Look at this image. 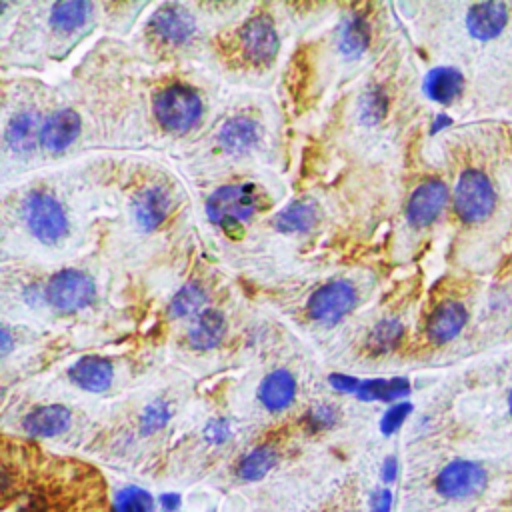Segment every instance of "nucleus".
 I'll list each match as a JSON object with an SVG mask.
<instances>
[{
  "label": "nucleus",
  "instance_id": "1",
  "mask_svg": "<svg viewBox=\"0 0 512 512\" xmlns=\"http://www.w3.org/2000/svg\"><path fill=\"white\" fill-rule=\"evenodd\" d=\"M18 512H106L100 474L76 460H48L20 482Z\"/></svg>",
  "mask_w": 512,
  "mask_h": 512
},
{
  "label": "nucleus",
  "instance_id": "2",
  "mask_svg": "<svg viewBox=\"0 0 512 512\" xmlns=\"http://www.w3.org/2000/svg\"><path fill=\"white\" fill-rule=\"evenodd\" d=\"M154 116L160 126L174 134H184L202 118V100L186 84H170L154 98Z\"/></svg>",
  "mask_w": 512,
  "mask_h": 512
},
{
  "label": "nucleus",
  "instance_id": "3",
  "mask_svg": "<svg viewBox=\"0 0 512 512\" xmlns=\"http://www.w3.org/2000/svg\"><path fill=\"white\" fill-rule=\"evenodd\" d=\"M22 218L32 236L44 244L62 240L68 232V218L62 206L44 192H32L22 204Z\"/></svg>",
  "mask_w": 512,
  "mask_h": 512
},
{
  "label": "nucleus",
  "instance_id": "4",
  "mask_svg": "<svg viewBox=\"0 0 512 512\" xmlns=\"http://www.w3.org/2000/svg\"><path fill=\"white\" fill-rule=\"evenodd\" d=\"M258 206L254 184H230L218 188L206 202V214L220 226H236L248 220Z\"/></svg>",
  "mask_w": 512,
  "mask_h": 512
},
{
  "label": "nucleus",
  "instance_id": "5",
  "mask_svg": "<svg viewBox=\"0 0 512 512\" xmlns=\"http://www.w3.org/2000/svg\"><path fill=\"white\" fill-rule=\"evenodd\" d=\"M44 296L56 310L76 312L92 304L96 286L92 278L80 270H60L50 278Z\"/></svg>",
  "mask_w": 512,
  "mask_h": 512
},
{
  "label": "nucleus",
  "instance_id": "6",
  "mask_svg": "<svg viewBox=\"0 0 512 512\" xmlns=\"http://www.w3.org/2000/svg\"><path fill=\"white\" fill-rule=\"evenodd\" d=\"M494 190L490 180L476 170H468L458 178L454 188V208L464 222H480L494 208Z\"/></svg>",
  "mask_w": 512,
  "mask_h": 512
},
{
  "label": "nucleus",
  "instance_id": "7",
  "mask_svg": "<svg viewBox=\"0 0 512 512\" xmlns=\"http://www.w3.org/2000/svg\"><path fill=\"white\" fill-rule=\"evenodd\" d=\"M436 492L450 500H464L476 496L486 486V472L480 464L468 460H454L436 476Z\"/></svg>",
  "mask_w": 512,
  "mask_h": 512
},
{
  "label": "nucleus",
  "instance_id": "8",
  "mask_svg": "<svg viewBox=\"0 0 512 512\" xmlns=\"http://www.w3.org/2000/svg\"><path fill=\"white\" fill-rule=\"evenodd\" d=\"M356 304V290L346 280L330 282L318 288L308 300V314L320 324H336Z\"/></svg>",
  "mask_w": 512,
  "mask_h": 512
},
{
  "label": "nucleus",
  "instance_id": "9",
  "mask_svg": "<svg viewBox=\"0 0 512 512\" xmlns=\"http://www.w3.org/2000/svg\"><path fill=\"white\" fill-rule=\"evenodd\" d=\"M242 48L252 64H270L278 52L280 40L268 16H254L240 32Z\"/></svg>",
  "mask_w": 512,
  "mask_h": 512
},
{
  "label": "nucleus",
  "instance_id": "10",
  "mask_svg": "<svg viewBox=\"0 0 512 512\" xmlns=\"http://www.w3.org/2000/svg\"><path fill=\"white\" fill-rule=\"evenodd\" d=\"M148 28L160 42L180 46L194 34V18L180 4H162L152 14Z\"/></svg>",
  "mask_w": 512,
  "mask_h": 512
},
{
  "label": "nucleus",
  "instance_id": "11",
  "mask_svg": "<svg viewBox=\"0 0 512 512\" xmlns=\"http://www.w3.org/2000/svg\"><path fill=\"white\" fill-rule=\"evenodd\" d=\"M446 200H448V188L444 182L428 180L420 184L408 200V208H406L408 222L414 226H428L438 218V214L446 206Z\"/></svg>",
  "mask_w": 512,
  "mask_h": 512
},
{
  "label": "nucleus",
  "instance_id": "12",
  "mask_svg": "<svg viewBox=\"0 0 512 512\" xmlns=\"http://www.w3.org/2000/svg\"><path fill=\"white\" fill-rule=\"evenodd\" d=\"M72 424V412L62 404H44L32 408L22 418V430L36 438H54L64 434Z\"/></svg>",
  "mask_w": 512,
  "mask_h": 512
},
{
  "label": "nucleus",
  "instance_id": "13",
  "mask_svg": "<svg viewBox=\"0 0 512 512\" xmlns=\"http://www.w3.org/2000/svg\"><path fill=\"white\" fill-rule=\"evenodd\" d=\"M80 132V116L70 110H58L54 112L38 130V138L44 150L48 152H62L68 148Z\"/></svg>",
  "mask_w": 512,
  "mask_h": 512
},
{
  "label": "nucleus",
  "instance_id": "14",
  "mask_svg": "<svg viewBox=\"0 0 512 512\" xmlns=\"http://www.w3.org/2000/svg\"><path fill=\"white\" fill-rule=\"evenodd\" d=\"M68 378L86 392H104L114 380V368L106 358L82 356L68 368Z\"/></svg>",
  "mask_w": 512,
  "mask_h": 512
},
{
  "label": "nucleus",
  "instance_id": "15",
  "mask_svg": "<svg viewBox=\"0 0 512 512\" xmlns=\"http://www.w3.org/2000/svg\"><path fill=\"white\" fill-rule=\"evenodd\" d=\"M296 398V380L292 372L278 368L266 374L258 388V400L268 412H284Z\"/></svg>",
  "mask_w": 512,
  "mask_h": 512
},
{
  "label": "nucleus",
  "instance_id": "16",
  "mask_svg": "<svg viewBox=\"0 0 512 512\" xmlns=\"http://www.w3.org/2000/svg\"><path fill=\"white\" fill-rule=\"evenodd\" d=\"M132 212L140 228L154 230L166 220L170 212V194L162 186L146 188L136 196Z\"/></svg>",
  "mask_w": 512,
  "mask_h": 512
},
{
  "label": "nucleus",
  "instance_id": "17",
  "mask_svg": "<svg viewBox=\"0 0 512 512\" xmlns=\"http://www.w3.org/2000/svg\"><path fill=\"white\" fill-rule=\"evenodd\" d=\"M260 140V126L248 116H234L218 130V144L230 154H244Z\"/></svg>",
  "mask_w": 512,
  "mask_h": 512
},
{
  "label": "nucleus",
  "instance_id": "18",
  "mask_svg": "<svg viewBox=\"0 0 512 512\" xmlns=\"http://www.w3.org/2000/svg\"><path fill=\"white\" fill-rule=\"evenodd\" d=\"M506 14L508 12L502 2H482L470 8L466 24L474 38L490 40L498 36L506 26Z\"/></svg>",
  "mask_w": 512,
  "mask_h": 512
},
{
  "label": "nucleus",
  "instance_id": "19",
  "mask_svg": "<svg viewBox=\"0 0 512 512\" xmlns=\"http://www.w3.org/2000/svg\"><path fill=\"white\" fill-rule=\"evenodd\" d=\"M466 324V310L460 302H444L440 304L430 320H428V336L436 344H444L460 334Z\"/></svg>",
  "mask_w": 512,
  "mask_h": 512
},
{
  "label": "nucleus",
  "instance_id": "20",
  "mask_svg": "<svg viewBox=\"0 0 512 512\" xmlns=\"http://www.w3.org/2000/svg\"><path fill=\"white\" fill-rule=\"evenodd\" d=\"M226 332L224 316L218 310H204L198 314L188 330V344L194 350H212L220 344Z\"/></svg>",
  "mask_w": 512,
  "mask_h": 512
},
{
  "label": "nucleus",
  "instance_id": "21",
  "mask_svg": "<svg viewBox=\"0 0 512 512\" xmlns=\"http://www.w3.org/2000/svg\"><path fill=\"white\" fill-rule=\"evenodd\" d=\"M464 86V78L456 68L440 66L426 74L424 92L430 100L440 104H450L456 96H460Z\"/></svg>",
  "mask_w": 512,
  "mask_h": 512
},
{
  "label": "nucleus",
  "instance_id": "22",
  "mask_svg": "<svg viewBox=\"0 0 512 512\" xmlns=\"http://www.w3.org/2000/svg\"><path fill=\"white\" fill-rule=\"evenodd\" d=\"M410 394V382L406 378H370L360 380L356 398L362 402H394Z\"/></svg>",
  "mask_w": 512,
  "mask_h": 512
},
{
  "label": "nucleus",
  "instance_id": "23",
  "mask_svg": "<svg viewBox=\"0 0 512 512\" xmlns=\"http://www.w3.org/2000/svg\"><path fill=\"white\" fill-rule=\"evenodd\" d=\"M370 44V26L362 14H350L340 24L338 50L346 58H360Z\"/></svg>",
  "mask_w": 512,
  "mask_h": 512
},
{
  "label": "nucleus",
  "instance_id": "24",
  "mask_svg": "<svg viewBox=\"0 0 512 512\" xmlns=\"http://www.w3.org/2000/svg\"><path fill=\"white\" fill-rule=\"evenodd\" d=\"M280 460V454L274 446H256L250 452H246L238 466H236V476L244 482H256L262 480Z\"/></svg>",
  "mask_w": 512,
  "mask_h": 512
},
{
  "label": "nucleus",
  "instance_id": "25",
  "mask_svg": "<svg viewBox=\"0 0 512 512\" xmlns=\"http://www.w3.org/2000/svg\"><path fill=\"white\" fill-rule=\"evenodd\" d=\"M92 8L94 6L84 0L56 2L50 10V22L58 32H74L90 20Z\"/></svg>",
  "mask_w": 512,
  "mask_h": 512
},
{
  "label": "nucleus",
  "instance_id": "26",
  "mask_svg": "<svg viewBox=\"0 0 512 512\" xmlns=\"http://www.w3.org/2000/svg\"><path fill=\"white\" fill-rule=\"evenodd\" d=\"M318 218L316 206L308 200H298L290 206H286L278 216H276V228L286 234H296L304 232L314 226Z\"/></svg>",
  "mask_w": 512,
  "mask_h": 512
},
{
  "label": "nucleus",
  "instance_id": "27",
  "mask_svg": "<svg viewBox=\"0 0 512 512\" xmlns=\"http://www.w3.org/2000/svg\"><path fill=\"white\" fill-rule=\"evenodd\" d=\"M38 126V116L32 110L18 112L6 126V144L14 152H24L34 142V130Z\"/></svg>",
  "mask_w": 512,
  "mask_h": 512
},
{
  "label": "nucleus",
  "instance_id": "28",
  "mask_svg": "<svg viewBox=\"0 0 512 512\" xmlns=\"http://www.w3.org/2000/svg\"><path fill=\"white\" fill-rule=\"evenodd\" d=\"M112 512H154V498L140 486H122L112 496Z\"/></svg>",
  "mask_w": 512,
  "mask_h": 512
},
{
  "label": "nucleus",
  "instance_id": "29",
  "mask_svg": "<svg viewBox=\"0 0 512 512\" xmlns=\"http://www.w3.org/2000/svg\"><path fill=\"white\" fill-rule=\"evenodd\" d=\"M402 330L404 328H402V324L398 320H382V322H378L372 328L370 336H368V342H366L368 350L372 354H386V352L394 350L398 346L400 338H402Z\"/></svg>",
  "mask_w": 512,
  "mask_h": 512
},
{
  "label": "nucleus",
  "instance_id": "30",
  "mask_svg": "<svg viewBox=\"0 0 512 512\" xmlns=\"http://www.w3.org/2000/svg\"><path fill=\"white\" fill-rule=\"evenodd\" d=\"M204 300H206V294L198 284H186L174 294L170 302V316L174 318L194 316L202 308Z\"/></svg>",
  "mask_w": 512,
  "mask_h": 512
},
{
  "label": "nucleus",
  "instance_id": "31",
  "mask_svg": "<svg viewBox=\"0 0 512 512\" xmlns=\"http://www.w3.org/2000/svg\"><path fill=\"white\" fill-rule=\"evenodd\" d=\"M172 418V408L168 402L164 400H154L150 402L142 416H140V434H154L158 430H162Z\"/></svg>",
  "mask_w": 512,
  "mask_h": 512
},
{
  "label": "nucleus",
  "instance_id": "32",
  "mask_svg": "<svg viewBox=\"0 0 512 512\" xmlns=\"http://www.w3.org/2000/svg\"><path fill=\"white\" fill-rule=\"evenodd\" d=\"M386 112V96L378 86H372L366 90V94L360 100V120L364 124H376Z\"/></svg>",
  "mask_w": 512,
  "mask_h": 512
},
{
  "label": "nucleus",
  "instance_id": "33",
  "mask_svg": "<svg viewBox=\"0 0 512 512\" xmlns=\"http://www.w3.org/2000/svg\"><path fill=\"white\" fill-rule=\"evenodd\" d=\"M338 408L332 406V404H318L314 408H310L304 416V426L310 430V432H324V430H330L336 426L338 422Z\"/></svg>",
  "mask_w": 512,
  "mask_h": 512
},
{
  "label": "nucleus",
  "instance_id": "34",
  "mask_svg": "<svg viewBox=\"0 0 512 512\" xmlns=\"http://www.w3.org/2000/svg\"><path fill=\"white\" fill-rule=\"evenodd\" d=\"M412 412V404L410 402H396L394 406H390L386 412H384V416H382V420H380V432L384 434V436H390V434H394L404 422H406V418H408V414Z\"/></svg>",
  "mask_w": 512,
  "mask_h": 512
},
{
  "label": "nucleus",
  "instance_id": "35",
  "mask_svg": "<svg viewBox=\"0 0 512 512\" xmlns=\"http://www.w3.org/2000/svg\"><path fill=\"white\" fill-rule=\"evenodd\" d=\"M230 436H232V428H230V422L226 418H212L204 426V438H206L208 444L220 446V444L228 442Z\"/></svg>",
  "mask_w": 512,
  "mask_h": 512
},
{
  "label": "nucleus",
  "instance_id": "36",
  "mask_svg": "<svg viewBox=\"0 0 512 512\" xmlns=\"http://www.w3.org/2000/svg\"><path fill=\"white\" fill-rule=\"evenodd\" d=\"M358 384H360V378H354V376H346V374H332L330 376V386L338 392H344V394H356Z\"/></svg>",
  "mask_w": 512,
  "mask_h": 512
},
{
  "label": "nucleus",
  "instance_id": "37",
  "mask_svg": "<svg viewBox=\"0 0 512 512\" xmlns=\"http://www.w3.org/2000/svg\"><path fill=\"white\" fill-rule=\"evenodd\" d=\"M392 510V492L388 488H380L370 498V512H390Z\"/></svg>",
  "mask_w": 512,
  "mask_h": 512
},
{
  "label": "nucleus",
  "instance_id": "38",
  "mask_svg": "<svg viewBox=\"0 0 512 512\" xmlns=\"http://www.w3.org/2000/svg\"><path fill=\"white\" fill-rule=\"evenodd\" d=\"M396 476H398V460H396L394 456L384 458L382 468H380V478H382V482L390 484V482L396 480Z\"/></svg>",
  "mask_w": 512,
  "mask_h": 512
},
{
  "label": "nucleus",
  "instance_id": "39",
  "mask_svg": "<svg viewBox=\"0 0 512 512\" xmlns=\"http://www.w3.org/2000/svg\"><path fill=\"white\" fill-rule=\"evenodd\" d=\"M180 504H182V500H180V494H176V492H166L160 496V508L164 512H176L180 508Z\"/></svg>",
  "mask_w": 512,
  "mask_h": 512
},
{
  "label": "nucleus",
  "instance_id": "40",
  "mask_svg": "<svg viewBox=\"0 0 512 512\" xmlns=\"http://www.w3.org/2000/svg\"><path fill=\"white\" fill-rule=\"evenodd\" d=\"M0 340H2V354L6 356L10 352V346H12V340H10V332H8V326H2V334H0Z\"/></svg>",
  "mask_w": 512,
  "mask_h": 512
},
{
  "label": "nucleus",
  "instance_id": "41",
  "mask_svg": "<svg viewBox=\"0 0 512 512\" xmlns=\"http://www.w3.org/2000/svg\"><path fill=\"white\" fill-rule=\"evenodd\" d=\"M510 410H512V392H510Z\"/></svg>",
  "mask_w": 512,
  "mask_h": 512
}]
</instances>
